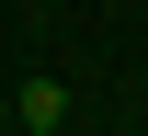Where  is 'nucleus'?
Returning a JSON list of instances; mask_svg holds the SVG:
<instances>
[{
	"mask_svg": "<svg viewBox=\"0 0 148 136\" xmlns=\"http://www.w3.org/2000/svg\"><path fill=\"white\" fill-rule=\"evenodd\" d=\"M23 125H34V136L69 125V91H57V79H23Z\"/></svg>",
	"mask_w": 148,
	"mask_h": 136,
	"instance_id": "obj_1",
	"label": "nucleus"
}]
</instances>
